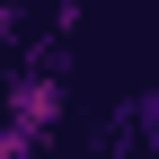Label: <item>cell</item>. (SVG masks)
I'll list each match as a JSON object with an SVG mask.
<instances>
[{"mask_svg": "<svg viewBox=\"0 0 159 159\" xmlns=\"http://www.w3.org/2000/svg\"><path fill=\"white\" fill-rule=\"evenodd\" d=\"M115 142L159 150V97H124V106H115Z\"/></svg>", "mask_w": 159, "mask_h": 159, "instance_id": "1", "label": "cell"}]
</instances>
